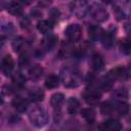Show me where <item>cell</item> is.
Wrapping results in <instances>:
<instances>
[{"label":"cell","mask_w":131,"mask_h":131,"mask_svg":"<svg viewBox=\"0 0 131 131\" xmlns=\"http://www.w3.org/2000/svg\"><path fill=\"white\" fill-rule=\"evenodd\" d=\"M129 111V105L125 100H113L103 102L100 107V113L103 116H116V117H124Z\"/></svg>","instance_id":"1"},{"label":"cell","mask_w":131,"mask_h":131,"mask_svg":"<svg viewBox=\"0 0 131 131\" xmlns=\"http://www.w3.org/2000/svg\"><path fill=\"white\" fill-rule=\"evenodd\" d=\"M60 74L61 82L67 88L78 87L82 82V74L77 68L66 67L61 70Z\"/></svg>","instance_id":"2"},{"label":"cell","mask_w":131,"mask_h":131,"mask_svg":"<svg viewBox=\"0 0 131 131\" xmlns=\"http://www.w3.org/2000/svg\"><path fill=\"white\" fill-rule=\"evenodd\" d=\"M29 119H30L31 123L37 128L44 127L48 122L47 113L41 106H36V107L32 108L29 113Z\"/></svg>","instance_id":"3"},{"label":"cell","mask_w":131,"mask_h":131,"mask_svg":"<svg viewBox=\"0 0 131 131\" xmlns=\"http://www.w3.org/2000/svg\"><path fill=\"white\" fill-rule=\"evenodd\" d=\"M88 12L91 15V17L97 23H103L108 18L107 10L99 3H93L90 6H88Z\"/></svg>","instance_id":"4"},{"label":"cell","mask_w":131,"mask_h":131,"mask_svg":"<svg viewBox=\"0 0 131 131\" xmlns=\"http://www.w3.org/2000/svg\"><path fill=\"white\" fill-rule=\"evenodd\" d=\"M72 13L78 18H83L88 12V4L86 0H74L70 5Z\"/></svg>","instance_id":"5"},{"label":"cell","mask_w":131,"mask_h":131,"mask_svg":"<svg viewBox=\"0 0 131 131\" xmlns=\"http://www.w3.org/2000/svg\"><path fill=\"white\" fill-rule=\"evenodd\" d=\"M64 35L70 42H77L82 36V28L78 24H71L64 30Z\"/></svg>","instance_id":"6"},{"label":"cell","mask_w":131,"mask_h":131,"mask_svg":"<svg viewBox=\"0 0 131 131\" xmlns=\"http://www.w3.org/2000/svg\"><path fill=\"white\" fill-rule=\"evenodd\" d=\"M83 97H84V99L87 103L95 104L99 101V99L101 97V92L99 91L98 88L91 86L90 88L86 89V91L83 93Z\"/></svg>","instance_id":"7"},{"label":"cell","mask_w":131,"mask_h":131,"mask_svg":"<svg viewBox=\"0 0 131 131\" xmlns=\"http://www.w3.org/2000/svg\"><path fill=\"white\" fill-rule=\"evenodd\" d=\"M128 76H129L128 70L126 68H124V67H117V68L111 70L106 75V77L108 79H111L113 82L119 81V80L120 81H122V80L124 81V80H126L128 78Z\"/></svg>","instance_id":"8"},{"label":"cell","mask_w":131,"mask_h":131,"mask_svg":"<svg viewBox=\"0 0 131 131\" xmlns=\"http://www.w3.org/2000/svg\"><path fill=\"white\" fill-rule=\"evenodd\" d=\"M1 71L5 76H11L12 75V71L14 68V61L12 59V57L10 55H5L2 60H1V64H0Z\"/></svg>","instance_id":"9"},{"label":"cell","mask_w":131,"mask_h":131,"mask_svg":"<svg viewBox=\"0 0 131 131\" xmlns=\"http://www.w3.org/2000/svg\"><path fill=\"white\" fill-rule=\"evenodd\" d=\"M115 2L114 5V12L118 20H122L126 17V12H125V6L127 4V0H114Z\"/></svg>","instance_id":"10"},{"label":"cell","mask_w":131,"mask_h":131,"mask_svg":"<svg viewBox=\"0 0 131 131\" xmlns=\"http://www.w3.org/2000/svg\"><path fill=\"white\" fill-rule=\"evenodd\" d=\"M89 63H90V67L93 71L95 72H99L103 69L104 67V60L102 58V56L98 53H93L91 56H90V60H89Z\"/></svg>","instance_id":"11"},{"label":"cell","mask_w":131,"mask_h":131,"mask_svg":"<svg viewBox=\"0 0 131 131\" xmlns=\"http://www.w3.org/2000/svg\"><path fill=\"white\" fill-rule=\"evenodd\" d=\"M98 128L101 130H105V131H119L122 129V125L119 121H117L115 119H110V120L103 122Z\"/></svg>","instance_id":"12"},{"label":"cell","mask_w":131,"mask_h":131,"mask_svg":"<svg viewBox=\"0 0 131 131\" xmlns=\"http://www.w3.org/2000/svg\"><path fill=\"white\" fill-rule=\"evenodd\" d=\"M6 9L7 11L14 16H19L23 13V6L18 1H10L8 4H6Z\"/></svg>","instance_id":"13"},{"label":"cell","mask_w":131,"mask_h":131,"mask_svg":"<svg viewBox=\"0 0 131 131\" xmlns=\"http://www.w3.org/2000/svg\"><path fill=\"white\" fill-rule=\"evenodd\" d=\"M29 105V100L27 98L20 97V96H16L13 100H12V106L19 113L25 112L28 108Z\"/></svg>","instance_id":"14"},{"label":"cell","mask_w":131,"mask_h":131,"mask_svg":"<svg viewBox=\"0 0 131 131\" xmlns=\"http://www.w3.org/2000/svg\"><path fill=\"white\" fill-rule=\"evenodd\" d=\"M103 30L98 26H90L88 28V36L92 41H98L103 35Z\"/></svg>","instance_id":"15"},{"label":"cell","mask_w":131,"mask_h":131,"mask_svg":"<svg viewBox=\"0 0 131 131\" xmlns=\"http://www.w3.org/2000/svg\"><path fill=\"white\" fill-rule=\"evenodd\" d=\"M56 43H57V36H55V35H53V34L48 35V36L45 37L44 40H43V43H42L43 50H45V51H50V50H52V48L56 45Z\"/></svg>","instance_id":"16"},{"label":"cell","mask_w":131,"mask_h":131,"mask_svg":"<svg viewBox=\"0 0 131 131\" xmlns=\"http://www.w3.org/2000/svg\"><path fill=\"white\" fill-rule=\"evenodd\" d=\"M64 101V95L62 93H54L50 97V104L54 110H60L62 103Z\"/></svg>","instance_id":"17"},{"label":"cell","mask_w":131,"mask_h":131,"mask_svg":"<svg viewBox=\"0 0 131 131\" xmlns=\"http://www.w3.org/2000/svg\"><path fill=\"white\" fill-rule=\"evenodd\" d=\"M81 116L88 124H92L95 121L96 113L92 107H87V108H83L81 111Z\"/></svg>","instance_id":"18"},{"label":"cell","mask_w":131,"mask_h":131,"mask_svg":"<svg viewBox=\"0 0 131 131\" xmlns=\"http://www.w3.org/2000/svg\"><path fill=\"white\" fill-rule=\"evenodd\" d=\"M12 48L17 53H24L27 48V42L24 38L18 37L12 42Z\"/></svg>","instance_id":"19"},{"label":"cell","mask_w":131,"mask_h":131,"mask_svg":"<svg viewBox=\"0 0 131 131\" xmlns=\"http://www.w3.org/2000/svg\"><path fill=\"white\" fill-rule=\"evenodd\" d=\"M114 39H115V37L112 32H103V35H102L100 41L105 48H111L114 45Z\"/></svg>","instance_id":"20"},{"label":"cell","mask_w":131,"mask_h":131,"mask_svg":"<svg viewBox=\"0 0 131 131\" xmlns=\"http://www.w3.org/2000/svg\"><path fill=\"white\" fill-rule=\"evenodd\" d=\"M43 75V69L40 66H34L29 70V77L33 81L39 80Z\"/></svg>","instance_id":"21"},{"label":"cell","mask_w":131,"mask_h":131,"mask_svg":"<svg viewBox=\"0 0 131 131\" xmlns=\"http://www.w3.org/2000/svg\"><path fill=\"white\" fill-rule=\"evenodd\" d=\"M53 24H51L49 20H40L37 24V30L41 34H48L52 30Z\"/></svg>","instance_id":"22"},{"label":"cell","mask_w":131,"mask_h":131,"mask_svg":"<svg viewBox=\"0 0 131 131\" xmlns=\"http://www.w3.org/2000/svg\"><path fill=\"white\" fill-rule=\"evenodd\" d=\"M29 97L31 98V100L38 102V101H42L44 98V92L40 89V88H34L32 90H30L29 92Z\"/></svg>","instance_id":"23"},{"label":"cell","mask_w":131,"mask_h":131,"mask_svg":"<svg viewBox=\"0 0 131 131\" xmlns=\"http://www.w3.org/2000/svg\"><path fill=\"white\" fill-rule=\"evenodd\" d=\"M79 107H80L79 100L76 97H71L69 99V101H68V107H67L68 113L71 114V115H74V114H76L78 112Z\"/></svg>","instance_id":"24"},{"label":"cell","mask_w":131,"mask_h":131,"mask_svg":"<svg viewBox=\"0 0 131 131\" xmlns=\"http://www.w3.org/2000/svg\"><path fill=\"white\" fill-rule=\"evenodd\" d=\"M59 85V78L55 75H49L45 80V87L48 89H54Z\"/></svg>","instance_id":"25"},{"label":"cell","mask_w":131,"mask_h":131,"mask_svg":"<svg viewBox=\"0 0 131 131\" xmlns=\"http://www.w3.org/2000/svg\"><path fill=\"white\" fill-rule=\"evenodd\" d=\"M11 78H12V82L14 83V85L16 87L20 88V87L25 86V84H26V77L21 73H19V72L13 73L11 75Z\"/></svg>","instance_id":"26"},{"label":"cell","mask_w":131,"mask_h":131,"mask_svg":"<svg viewBox=\"0 0 131 131\" xmlns=\"http://www.w3.org/2000/svg\"><path fill=\"white\" fill-rule=\"evenodd\" d=\"M113 97L115 100H126L128 98V92L126 89H117L113 93Z\"/></svg>","instance_id":"27"},{"label":"cell","mask_w":131,"mask_h":131,"mask_svg":"<svg viewBox=\"0 0 131 131\" xmlns=\"http://www.w3.org/2000/svg\"><path fill=\"white\" fill-rule=\"evenodd\" d=\"M120 49H121V51L124 53V54H129L130 53V50H131V45H130V41H129V39L128 38H126V39H124V40H122L121 42H120Z\"/></svg>","instance_id":"28"},{"label":"cell","mask_w":131,"mask_h":131,"mask_svg":"<svg viewBox=\"0 0 131 131\" xmlns=\"http://www.w3.org/2000/svg\"><path fill=\"white\" fill-rule=\"evenodd\" d=\"M48 15H49V21L51 24H54V23H56L58 20V18L60 16V12H59V10L57 8H51L49 10Z\"/></svg>","instance_id":"29"},{"label":"cell","mask_w":131,"mask_h":131,"mask_svg":"<svg viewBox=\"0 0 131 131\" xmlns=\"http://www.w3.org/2000/svg\"><path fill=\"white\" fill-rule=\"evenodd\" d=\"M29 63H30V58H29V56H28L27 54L23 53V54L20 55V57H19L18 64H19L21 68H26V67H27Z\"/></svg>","instance_id":"30"},{"label":"cell","mask_w":131,"mask_h":131,"mask_svg":"<svg viewBox=\"0 0 131 131\" xmlns=\"http://www.w3.org/2000/svg\"><path fill=\"white\" fill-rule=\"evenodd\" d=\"M19 24H20V27H21L23 29H27V28L30 26V20H29L28 17H23Z\"/></svg>","instance_id":"31"},{"label":"cell","mask_w":131,"mask_h":131,"mask_svg":"<svg viewBox=\"0 0 131 131\" xmlns=\"http://www.w3.org/2000/svg\"><path fill=\"white\" fill-rule=\"evenodd\" d=\"M38 3L41 7H47L51 3V0H38Z\"/></svg>","instance_id":"32"},{"label":"cell","mask_w":131,"mask_h":131,"mask_svg":"<svg viewBox=\"0 0 131 131\" xmlns=\"http://www.w3.org/2000/svg\"><path fill=\"white\" fill-rule=\"evenodd\" d=\"M32 15H33V16H35V17H38V16H41V15H42V12H41V11H39V10L36 8V9L32 10Z\"/></svg>","instance_id":"33"},{"label":"cell","mask_w":131,"mask_h":131,"mask_svg":"<svg viewBox=\"0 0 131 131\" xmlns=\"http://www.w3.org/2000/svg\"><path fill=\"white\" fill-rule=\"evenodd\" d=\"M6 7V2H5V0H0V11L3 9V8H5Z\"/></svg>","instance_id":"34"},{"label":"cell","mask_w":131,"mask_h":131,"mask_svg":"<svg viewBox=\"0 0 131 131\" xmlns=\"http://www.w3.org/2000/svg\"><path fill=\"white\" fill-rule=\"evenodd\" d=\"M20 2H23L26 5H29V4H31L33 2V0H20Z\"/></svg>","instance_id":"35"},{"label":"cell","mask_w":131,"mask_h":131,"mask_svg":"<svg viewBox=\"0 0 131 131\" xmlns=\"http://www.w3.org/2000/svg\"><path fill=\"white\" fill-rule=\"evenodd\" d=\"M4 44V38L0 35V47H2V45Z\"/></svg>","instance_id":"36"},{"label":"cell","mask_w":131,"mask_h":131,"mask_svg":"<svg viewBox=\"0 0 131 131\" xmlns=\"http://www.w3.org/2000/svg\"><path fill=\"white\" fill-rule=\"evenodd\" d=\"M103 3H105V4H110V3H112L114 0H101Z\"/></svg>","instance_id":"37"},{"label":"cell","mask_w":131,"mask_h":131,"mask_svg":"<svg viewBox=\"0 0 131 131\" xmlns=\"http://www.w3.org/2000/svg\"><path fill=\"white\" fill-rule=\"evenodd\" d=\"M3 103V98H2V96H1V94H0V105Z\"/></svg>","instance_id":"38"}]
</instances>
